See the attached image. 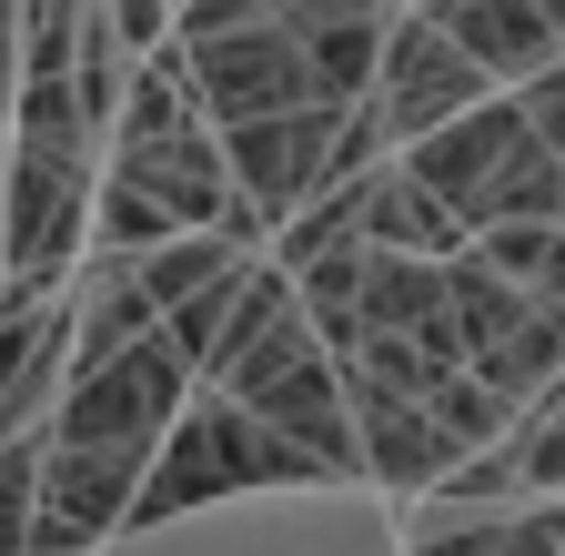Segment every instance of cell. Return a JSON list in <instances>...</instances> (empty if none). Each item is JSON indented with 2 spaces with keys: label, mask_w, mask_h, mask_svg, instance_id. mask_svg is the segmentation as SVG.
Segmentation results:
<instances>
[{
  "label": "cell",
  "mask_w": 565,
  "mask_h": 556,
  "mask_svg": "<svg viewBox=\"0 0 565 556\" xmlns=\"http://www.w3.org/2000/svg\"><path fill=\"white\" fill-rule=\"evenodd\" d=\"M494 82L475 72V61L424 21V11H394L384 21V51H374V82H364V102H374V122H384V143L404 153V143H424L435 122H455V112H475Z\"/></svg>",
  "instance_id": "ba28073f"
},
{
  "label": "cell",
  "mask_w": 565,
  "mask_h": 556,
  "mask_svg": "<svg viewBox=\"0 0 565 556\" xmlns=\"http://www.w3.org/2000/svg\"><path fill=\"white\" fill-rule=\"evenodd\" d=\"M445 324H455L465 375H484L505 405H525V395H545L565 375V314H545L525 284H505L475 243L445 253Z\"/></svg>",
  "instance_id": "277c9868"
},
{
  "label": "cell",
  "mask_w": 565,
  "mask_h": 556,
  "mask_svg": "<svg viewBox=\"0 0 565 556\" xmlns=\"http://www.w3.org/2000/svg\"><path fill=\"white\" fill-rule=\"evenodd\" d=\"M31 496H41V436H0V556H31Z\"/></svg>",
  "instance_id": "2e32d148"
},
{
  "label": "cell",
  "mask_w": 565,
  "mask_h": 556,
  "mask_svg": "<svg viewBox=\"0 0 565 556\" xmlns=\"http://www.w3.org/2000/svg\"><path fill=\"white\" fill-rule=\"evenodd\" d=\"M21 82V0H0V102Z\"/></svg>",
  "instance_id": "ffe728a7"
},
{
  "label": "cell",
  "mask_w": 565,
  "mask_h": 556,
  "mask_svg": "<svg viewBox=\"0 0 565 556\" xmlns=\"http://www.w3.org/2000/svg\"><path fill=\"white\" fill-rule=\"evenodd\" d=\"M404 556H494V516H424Z\"/></svg>",
  "instance_id": "ac0fdd59"
},
{
  "label": "cell",
  "mask_w": 565,
  "mask_h": 556,
  "mask_svg": "<svg viewBox=\"0 0 565 556\" xmlns=\"http://www.w3.org/2000/svg\"><path fill=\"white\" fill-rule=\"evenodd\" d=\"M192 385H202V375L182 365V344L152 324V334H131L121 355L71 365L61 395H51V415H41V436H51V445H102V455L152 465V445H162V426L182 415Z\"/></svg>",
  "instance_id": "3957f363"
},
{
  "label": "cell",
  "mask_w": 565,
  "mask_h": 556,
  "mask_svg": "<svg viewBox=\"0 0 565 556\" xmlns=\"http://www.w3.org/2000/svg\"><path fill=\"white\" fill-rule=\"evenodd\" d=\"M475 253L505 273V284H525L545 314H565V223H484Z\"/></svg>",
  "instance_id": "4fadbf2b"
},
{
  "label": "cell",
  "mask_w": 565,
  "mask_h": 556,
  "mask_svg": "<svg viewBox=\"0 0 565 556\" xmlns=\"http://www.w3.org/2000/svg\"><path fill=\"white\" fill-rule=\"evenodd\" d=\"M162 233H182L172 213H162V202L152 192H131V182H111V172H92V233H82V253H152Z\"/></svg>",
  "instance_id": "9a60e30c"
},
{
  "label": "cell",
  "mask_w": 565,
  "mask_h": 556,
  "mask_svg": "<svg viewBox=\"0 0 565 556\" xmlns=\"http://www.w3.org/2000/svg\"><path fill=\"white\" fill-rule=\"evenodd\" d=\"M505 455H515V485H525V496H565V375L515 405Z\"/></svg>",
  "instance_id": "5bb4252c"
},
{
  "label": "cell",
  "mask_w": 565,
  "mask_h": 556,
  "mask_svg": "<svg viewBox=\"0 0 565 556\" xmlns=\"http://www.w3.org/2000/svg\"><path fill=\"white\" fill-rule=\"evenodd\" d=\"M102 11H111V31H121L131 51H162V41H172V0H102Z\"/></svg>",
  "instance_id": "d6986e66"
},
{
  "label": "cell",
  "mask_w": 565,
  "mask_h": 556,
  "mask_svg": "<svg viewBox=\"0 0 565 556\" xmlns=\"http://www.w3.org/2000/svg\"><path fill=\"white\" fill-rule=\"evenodd\" d=\"M273 485H323V465L294 436H273L253 405H233L223 385H192L182 415L162 426V445H152V465H141L121 526L141 536V526H172V516L233 506V496H273Z\"/></svg>",
  "instance_id": "7a4b0ae2"
},
{
  "label": "cell",
  "mask_w": 565,
  "mask_h": 556,
  "mask_svg": "<svg viewBox=\"0 0 565 556\" xmlns=\"http://www.w3.org/2000/svg\"><path fill=\"white\" fill-rule=\"evenodd\" d=\"M424 21H435L475 72L494 82V92H515L525 72H545V61H565V41H555V21L535 11V0H414Z\"/></svg>",
  "instance_id": "8fae6325"
},
{
  "label": "cell",
  "mask_w": 565,
  "mask_h": 556,
  "mask_svg": "<svg viewBox=\"0 0 565 556\" xmlns=\"http://www.w3.org/2000/svg\"><path fill=\"white\" fill-rule=\"evenodd\" d=\"M343 213H353V243H384V253H424V263H445V253H465L475 233H465V213L424 182L404 153H384L374 172H353L343 182Z\"/></svg>",
  "instance_id": "30bf717a"
},
{
  "label": "cell",
  "mask_w": 565,
  "mask_h": 556,
  "mask_svg": "<svg viewBox=\"0 0 565 556\" xmlns=\"http://www.w3.org/2000/svg\"><path fill=\"white\" fill-rule=\"evenodd\" d=\"M92 172L102 162H82V153H31V143L0 153V273H21V284H61V273L82 263Z\"/></svg>",
  "instance_id": "5b68a950"
},
{
  "label": "cell",
  "mask_w": 565,
  "mask_h": 556,
  "mask_svg": "<svg viewBox=\"0 0 565 556\" xmlns=\"http://www.w3.org/2000/svg\"><path fill=\"white\" fill-rule=\"evenodd\" d=\"M253 243H233V233H212V223H192V233H162L152 253H131V273H141V294H152V314H172L182 294H202V284H223V273L243 263Z\"/></svg>",
  "instance_id": "7c38bea8"
},
{
  "label": "cell",
  "mask_w": 565,
  "mask_h": 556,
  "mask_svg": "<svg viewBox=\"0 0 565 556\" xmlns=\"http://www.w3.org/2000/svg\"><path fill=\"white\" fill-rule=\"evenodd\" d=\"M515 112H525V132L565 162V61H545V72H525L515 82Z\"/></svg>",
  "instance_id": "e0dca14e"
},
{
  "label": "cell",
  "mask_w": 565,
  "mask_h": 556,
  "mask_svg": "<svg viewBox=\"0 0 565 556\" xmlns=\"http://www.w3.org/2000/svg\"><path fill=\"white\" fill-rule=\"evenodd\" d=\"M333 132L343 102H294V112H263V122H223V162L243 213H263V233L282 213H303L313 192H333Z\"/></svg>",
  "instance_id": "52a82bcc"
},
{
  "label": "cell",
  "mask_w": 565,
  "mask_h": 556,
  "mask_svg": "<svg viewBox=\"0 0 565 556\" xmlns=\"http://www.w3.org/2000/svg\"><path fill=\"white\" fill-rule=\"evenodd\" d=\"M61 375H71V294L0 273V436H41Z\"/></svg>",
  "instance_id": "9c48e42d"
},
{
  "label": "cell",
  "mask_w": 565,
  "mask_h": 556,
  "mask_svg": "<svg viewBox=\"0 0 565 556\" xmlns=\"http://www.w3.org/2000/svg\"><path fill=\"white\" fill-rule=\"evenodd\" d=\"M202 385H223L233 405H253L273 436H294V445L323 465V485H364V475H353L343 365H333V344L313 334L294 273H282L273 253L243 263V284H233V304H223V334H212V355H202Z\"/></svg>",
  "instance_id": "6da1fadb"
},
{
  "label": "cell",
  "mask_w": 565,
  "mask_h": 556,
  "mask_svg": "<svg viewBox=\"0 0 565 556\" xmlns=\"http://www.w3.org/2000/svg\"><path fill=\"white\" fill-rule=\"evenodd\" d=\"M172 72L192 92V112L223 132V122H263V112H294V102H323L313 92V61L294 51V31L282 21H233L212 41H162Z\"/></svg>",
  "instance_id": "8992f818"
}]
</instances>
